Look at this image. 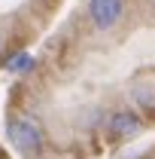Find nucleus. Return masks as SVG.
<instances>
[{
	"mask_svg": "<svg viewBox=\"0 0 155 159\" xmlns=\"http://www.w3.org/2000/svg\"><path fill=\"white\" fill-rule=\"evenodd\" d=\"M9 141L12 147L31 159H40L46 150V132L34 116H12L9 119Z\"/></svg>",
	"mask_w": 155,
	"mask_h": 159,
	"instance_id": "1",
	"label": "nucleus"
},
{
	"mask_svg": "<svg viewBox=\"0 0 155 159\" xmlns=\"http://www.w3.org/2000/svg\"><path fill=\"white\" fill-rule=\"evenodd\" d=\"M85 12H88V21L94 31L110 34L125 16V0H88Z\"/></svg>",
	"mask_w": 155,
	"mask_h": 159,
	"instance_id": "2",
	"label": "nucleus"
},
{
	"mask_svg": "<svg viewBox=\"0 0 155 159\" xmlns=\"http://www.w3.org/2000/svg\"><path fill=\"white\" fill-rule=\"evenodd\" d=\"M140 129H143V119L128 107L110 113V119H107V135H113V138H134Z\"/></svg>",
	"mask_w": 155,
	"mask_h": 159,
	"instance_id": "3",
	"label": "nucleus"
},
{
	"mask_svg": "<svg viewBox=\"0 0 155 159\" xmlns=\"http://www.w3.org/2000/svg\"><path fill=\"white\" fill-rule=\"evenodd\" d=\"M3 64H6V70H12V74H24V70L34 67V58H31L27 52H15V55H9V61H3Z\"/></svg>",
	"mask_w": 155,
	"mask_h": 159,
	"instance_id": "4",
	"label": "nucleus"
},
{
	"mask_svg": "<svg viewBox=\"0 0 155 159\" xmlns=\"http://www.w3.org/2000/svg\"><path fill=\"white\" fill-rule=\"evenodd\" d=\"M3 52H6V34L0 31V58H3Z\"/></svg>",
	"mask_w": 155,
	"mask_h": 159,
	"instance_id": "5",
	"label": "nucleus"
},
{
	"mask_svg": "<svg viewBox=\"0 0 155 159\" xmlns=\"http://www.w3.org/2000/svg\"><path fill=\"white\" fill-rule=\"evenodd\" d=\"M149 3H155V0H149Z\"/></svg>",
	"mask_w": 155,
	"mask_h": 159,
	"instance_id": "6",
	"label": "nucleus"
}]
</instances>
